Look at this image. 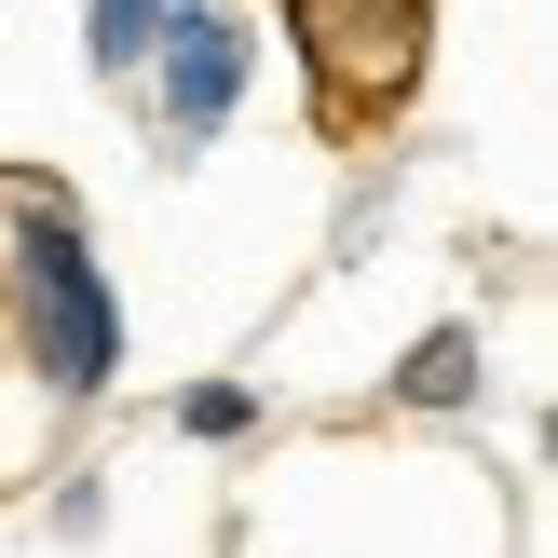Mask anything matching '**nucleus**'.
<instances>
[{
    "instance_id": "nucleus-1",
    "label": "nucleus",
    "mask_w": 558,
    "mask_h": 558,
    "mask_svg": "<svg viewBox=\"0 0 558 558\" xmlns=\"http://www.w3.org/2000/svg\"><path fill=\"white\" fill-rule=\"evenodd\" d=\"M0 300H14V341L54 409H96L123 381V300H109L96 232L54 178H0Z\"/></svg>"
},
{
    "instance_id": "nucleus-4",
    "label": "nucleus",
    "mask_w": 558,
    "mask_h": 558,
    "mask_svg": "<svg viewBox=\"0 0 558 558\" xmlns=\"http://www.w3.org/2000/svg\"><path fill=\"white\" fill-rule=\"evenodd\" d=\"M178 14H205V0H96V69L136 82V69H150V41H163Z\"/></svg>"
},
{
    "instance_id": "nucleus-6",
    "label": "nucleus",
    "mask_w": 558,
    "mask_h": 558,
    "mask_svg": "<svg viewBox=\"0 0 558 558\" xmlns=\"http://www.w3.org/2000/svg\"><path fill=\"white\" fill-rule=\"evenodd\" d=\"M178 423H191V436H245L259 396H245V381H205V396H178Z\"/></svg>"
},
{
    "instance_id": "nucleus-5",
    "label": "nucleus",
    "mask_w": 558,
    "mask_h": 558,
    "mask_svg": "<svg viewBox=\"0 0 558 558\" xmlns=\"http://www.w3.org/2000/svg\"><path fill=\"white\" fill-rule=\"evenodd\" d=\"M463 396H477V327H436L396 368V409H463Z\"/></svg>"
},
{
    "instance_id": "nucleus-3",
    "label": "nucleus",
    "mask_w": 558,
    "mask_h": 558,
    "mask_svg": "<svg viewBox=\"0 0 558 558\" xmlns=\"http://www.w3.org/2000/svg\"><path fill=\"white\" fill-rule=\"evenodd\" d=\"M150 54H163V136H218V123H232V96H245V54H259V41H245L232 14H178Z\"/></svg>"
},
{
    "instance_id": "nucleus-2",
    "label": "nucleus",
    "mask_w": 558,
    "mask_h": 558,
    "mask_svg": "<svg viewBox=\"0 0 558 558\" xmlns=\"http://www.w3.org/2000/svg\"><path fill=\"white\" fill-rule=\"evenodd\" d=\"M287 27H300V69H314V109L341 136L409 109V82H423V0H287Z\"/></svg>"
}]
</instances>
